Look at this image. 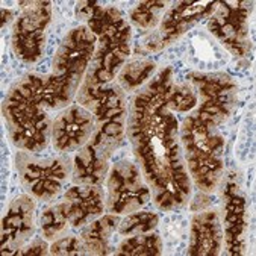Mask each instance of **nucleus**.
<instances>
[{"label":"nucleus","instance_id":"nucleus-24","mask_svg":"<svg viewBox=\"0 0 256 256\" xmlns=\"http://www.w3.org/2000/svg\"><path fill=\"white\" fill-rule=\"evenodd\" d=\"M48 250L47 242L44 241V238H35L28 247L20 248L17 252V254H24V256H30V254H46Z\"/></svg>","mask_w":256,"mask_h":256},{"label":"nucleus","instance_id":"nucleus-15","mask_svg":"<svg viewBox=\"0 0 256 256\" xmlns=\"http://www.w3.org/2000/svg\"><path fill=\"white\" fill-rule=\"evenodd\" d=\"M223 242V228L217 212H198L190 226V254H218Z\"/></svg>","mask_w":256,"mask_h":256},{"label":"nucleus","instance_id":"nucleus-14","mask_svg":"<svg viewBox=\"0 0 256 256\" xmlns=\"http://www.w3.org/2000/svg\"><path fill=\"white\" fill-rule=\"evenodd\" d=\"M112 153L100 147L94 141H88L80 147L73 158L72 180L74 185L98 186L105 182L110 172V158Z\"/></svg>","mask_w":256,"mask_h":256},{"label":"nucleus","instance_id":"nucleus-13","mask_svg":"<svg viewBox=\"0 0 256 256\" xmlns=\"http://www.w3.org/2000/svg\"><path fill=\"white\" fill-rule=\"evenodd\" d=\"M70 228L79 229L96 220L106 210L104 191L92 185H74L64 194Z\"/></svg>","mask_w":256,"mask_h":256},{"label":"nucleus","instance_id":"nucleus-10","mask_svg":"<svg viewBox=\"0 0 256 256\" xmlns=\"http://www.w3.org/2000/svg\"><path fill=\"white\" fill-rule=\"evenodd\" d=\"M94 117L80 105H70L58 112L52 123V142L56 152L70 153L84 147L94 134Z\"/></svg>","mask_w":256,"mask_h":256},{"label":"nucleus","instance_id":"nucleus-12","mask_svg":"<svg viewBox=\"0 0 256 256\" xmlns=\"http://www.w3.org/2000/svg\"><path fill=\"white\" fill-rule=\"evenodd\" d=\"M223 241L230 254L242 250L246 230V203L240 192L236 178L230 176L223 188Z\"/></svg>","mask_w":256,"mask_h":256},{"label":"nucleus","instance_id":"nucleus-7","mask_svg":"<svg viewBox=\"0 0 256 256\" xmlns=\"http://www.w3.org/2000/svg\"><path fill=\"white\" fill-rule=\"evenodd\" d=\"M150 188L135 164L122 161L112 166L106 178L105 197V206L110 214L128 216L136 212L150 200Z\"/></svg>","mask_w":256,"mask_h":256},{"label":"nucleus","instance_id":"nucleus-2","mask_svg":"<svg viewBox=\"0 0 256 256\" xmlns=\"http://www.w3.org/2000/svg\"><path fill=\"white\" fill-rule=\"evenodd\" d=\"M97 36L86 24L70 30L60 44L52 62V73L46 76L42 98L48 111H61L72 105L96 52Z\"/></svg>","mask_w":256,"mask_h":256},{"label":"nucleus","instance_id":"nucleus-18","mask_svg":"<svg viewBox=\"0 0 256 256\" xmlns=\"http://www.w3.org/2000/svg\"><path fill=\"white\" fill-rule=\"evenodd\" d=\"M40 226H41L42 236L47 241H56V240L66 236V232L70 228L66 202L62 200V202L54 204V206H50L48 210H46L41 214Z\"/></svg>","mask_w":256,"mask_h":256},{"label":"nucleus","instance_id":"nucleus-16","mask_svg":"<svg viewBox=\"0 0 256 256\" xmlns=\"http://www.w3.org/2000/svg\"><path fill=\"white\" fill-rule=\"evenodd\" d=\"M120 220V216L106 214L85 224L79 235L84 242L85 252L90 254H108L111 250L112 236L118 229Z\"/></svg>","mask_w":256,"mask_h":256},{"label":"nucleus","instance_id":"nucleus-20","mask_svg":"<svg viewBox=\"0 0 256 256\" xmlns=\"http://www.w3.org/2000/svg\"><path fill=\"white\" fill-rule=\"evenodd\" d=\"M158 222H160L158 216L153 212H147V211L130 212L124 216V218L120 220L117 232L120 236H124V238L148 234V232H153V229L158 226Z\"/></svg>","mask_w":256,"mask_h":256},{"label":"nucleus","instance_id":"nucleus-17","mask_svg":"<svg viewBox=\"0 0 256 256\" xmlns=\"http://www.w3.org/2000/svg\"><path fill=\"white\" fill-rule=\"evenodd\" d=\"M155 62L148 60H132L126 62L117 74V84L123 88V91H132L144 84H147L155 73Z\"/></svg>","mask_w":256,"mask_h":256},{"label":"nucleus","instance_id":"nucleus-23","mask_svg":"<svg viewBox=\"0 0 256 256\" xmlns=\"http://www.w3.org/2000/svg\"><path fill=\"white\" fill-rule=\"evenodd\" d=\"M50 254H62V256H73V254H85L84 242L79 236L66 235L56 240L48 248Z\"/></svg>","mask_w":256,"mask_h":256},{"label":"nucleus","instance_id":"nucleus-4","mask_svg":"<svg viewBox=\"0 0 256 256\" xmlns=\"http://www.w3.org/2000/svg\"><path fill=\"white\" fill-rule=\"evenodd\" d=\"M78 105L88 110L94 117V134L90 138L110 153H114L120 141H123L128 124V106L123 88L117 80L94 85L82 82L78 94Z\"/></svg>","mask_w":256,"mask_h":256},{"label":"nucleus","instance_id":"nucleus-8","mask_svg":"<svg viewBox=\"0 0 256 256\" xmlns=\"http://www.w3.org/2000/svg\"><path fill=\"white\" fill-rule=\"evenodd\" d=\"M52 18L48 2H29V8L16 20L11 46L14 54L24 62H36L42 58L46 46V29Z\"/></svg>","mask_w":256,"mask_h":256},{"label":"nucleus","instance_id":"nucleus-5","mask_svg":"<svg viewBox=\"0 0 256 256\" xmlns=\"http://www.w3.org/2000/svg\"><path fill=\"white\" fill-rule=\"evenodd\" d=\"M16 166L23 188L32 197L44 202L52 200L61 192L72 173L70 158L66 153L47 156L20 150Z\"/></svg>","mask_w":256,"mask_h":256},{"label":"nucleus","instance_id":"nucleus-3","mask_svg":"<svg viewBox=\"0 0 256 256\" xmlns=\"http://www.w3.org/2000/svg\"><path fill=\"white\" fill-rule=\"evenodd\" d=\"M184 160L194 185L202 192L218 188L223 179V138L216 129L204 124L194 114L186 117L179 128Z\"/></svg>","mask_w":256,"mask_h":256},{"label":"nucleus","instance_id":"nucleus-11","mask_svg":"<svg viewBox=\"0 0 256 256\" xmlns=\"http://www.w3.org/2000/svg\"><path fill=\"white\" fill-rule=\"evenodd\" d=\"M35 203L30 196H20L11 204L2 223V250L17 253L35 232Z\"/></svg>","mask_w":256,"mask_h":256},{"label":"nucleus","instance_id":"nucleus-25","mask_svg":"<svg viewBox=\"0 0 256 256\" xmlns=\"http://www.w3.org/2000/svg\"><path fill=\"white\" fill-rule=\"evenodd\" d=\"M97 2H80L76 5V18L80 20V22H86L92 17L96 8H97Z\"/></svg>","mask_w":256,"mask_h":256},{"label":"nucleus","instance_id":"nucleus-1","mask_svg":"<svg viewBox=\"0 0 256 256\" xmlns=\"http://www.w3.org/2000/svg\"><path fill=\"white\" fill-rule=\"evenodd\" d=\"M46 78L28 74L8 92L4 116L10 138L23 152L41 153L52 138V120L42 98Z\"/></svg>","mask_w":256,"mask_h":256},{"label":"nucleus","instance_id":"nucleus-22","mask_svg":"<svg viewBox=\"0 0 256 256\" xmlns=\"http://www.w3.org/2000/svg\"><path fill=\"white\" fill-rule=\"evenodd\" d=\"M197 105V94L191 84H173L168 97L167 108L172 112H186Z\"/></svg>","mask_w":256,"mask_h":256},{"label":"nucleus","instance_id":"nucleus-21","mask_svg":"<svg viewBox=\"0 0 256 256\" xmlns=\"http://www.w3.org/2000/svg\"><path fill=\"white\" fill-rule=\"evenodd\" d=\"M167 11L166 2H142L130 11V22L140 29H155Z\"/></svg>","mask_w":256,"mask_h":256},{"label":"nucleus","instance_id":"nucleus-6","mask_svg":"<svg viewBox=\"0 0 256 256\" xmlns=\"http://www.w3.org/2000/svg\"><path fill=\"white\" fill-rule=\"evenodd\" d=\"M188 79H191V85L200 97V105L194 116L206 126L217 129L235 105L236 84L224 73L194 72Z\"/></svg>","mask_w":256,"mask_h":256},{"label":"nucleus","instance_id":"nucleus-19","mask_svg":"<svg viewBox=\"0 0 256 256\" xmlns=\"http://www.w3.org/2000/svg\"><path fill=\"white\" fill-rule=\"evenodd\" d=\"M161 252H162V241L153 232L126 236L116 248V254L118 256H148V254H160Z\"/></svg>","mask_w":256,"mask_h":256},{"label":"nucleus","instance_id":"nucleus-9","mask_svg":"<svg viewBox=\"0 0 256 256\" xmlns=\"http://www.w3.org/2000/svg\"><path fill=\"white\" fill-rule=\"evenodd\" d=\"M247 2H218L214 4L208 28L211 34L236 56H242L248 48V12Z\"/></svg>","mask_w":256,"mask_h":256}]
</instances>
